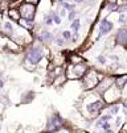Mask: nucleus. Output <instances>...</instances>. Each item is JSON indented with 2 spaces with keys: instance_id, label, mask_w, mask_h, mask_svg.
Returning a JSON list of instances; mask_svg holds the SVG:
<instances>
[{
  "instance_id": "obj_22",
  "label": "nucleus",
  "mask_w": 127,
  "mask_h": 133,
  "mask_svg": "<svg viewBox=\"0 0 127 133\" xmlns=\"http://www.w3.org/2000/svg\"><path fill=\"white\" fill-rule=\"evenodd\" d=\"M61 36L64 37V38L66 41H71V37H73V33H71L70 30H62L61 32Z\"/></svg>"
},
{
  "instance_id": "obj_31",
  "label": "nucleus",
  "mask_w": 127,
  "mask_h": 133,
  "mask_svg": "<svg viewBox=\"0 0 127 133\" xmlns=\"http://www.w3.org/2000/svg\"><path fill=\"white\" fill-rule=\"evenodd\" d=\"M77 133H86V132H82V130H78Z\"/></svg>"
},
{
  "instance_id": "obj_13",
  "label": "nucleus",
  "mask_w": 127,
  "mask_h": 133,
  "mask_svg": "<svg viewBox=\"0 0 127 133\" xmlns=\"http://www.w3.org/2000/svg\"><path fill=\"white\" fill-rule=\"evenodd\" d=\"M66 81H68V79H66V75H65V74H61V75H58V77H56V78L53 79L52 84H53L54 87H58V86L64 84Z\"/></svg>"
},
{
  "instance_id": "obj_33",
  "label": "nucleus",
  "mask_w": 127,
  "mask_h": 133,
  "mask_svg": "<svg viewBox=\"0 0 127 133\" xmlns=\"http://www.w3.org/2000/svg\"><path fill=\"white\" fill-rule=\"evenodd\" d=\"M65 2H69V0H65Z\"/></svg>"
},
{
  "instance_id": "obj_2",
  "label": "nucleus",
  "mask_w": 127,
  "mask_h": 133,
  "mask_svg": "<svg viewBox=\"0 0 127 133\" xmlns=\"http://www.w3.org/2000/svg\"><path fill=\"white\" fill-rule=\"evenodd\" d=\"M105 72H101L99 70L94 69V67H90L86 74L83 75V78L80 81L81 82V87L83 91H90V90H94L95 86L99 83V81L105 77Z\"/></svg>"
},
{
  "instance_id": "obj_23",
  "label": "nucleus",
  "mask_w": 127,
  "mask_h": 133,
  "mask_svg": "<svg viewBox=\"0 0 127 133\" xmlns=\"http://www.w3.org/2000/svg\"><path fill=\"white\" fill-rule=\"evenodd\" d=\"M118 23L122 24V25H126V24H127V15H126V13H119V16H118Z\"/></svg>"
},
{
  "instance_id": "obj_6",
  "label": "nucleus",
  "mask_w": 127,
  "mask_h": 133,
  "mask_svg": "<svg viewBox=\"0 0 127 133\" xmlns=\"http://www.w3.org/2000/svg\"><path fill=\"white\" fill-rule=\"evenodd\" d=\"M114 29V23L111 20H108V17H103L99 20L98 23V26H97V36L94 38V42L98 41L99 38H102V37L110 34Z\"/></svg>"
},
{
  "instance_id": "obj_20",
  "label": "nucleus",
  "mask_w": 127,
  "mask_h": 133,
  "mask_svg": "<svg viewBox=\"0 0 127 133\" xmlns=\"http://www.w3.org/2000/svg\"><path fill=\"white\" fill-rule=\"evenodd\" d=\"M7 40H8V37H5L3 33H0V50H4L5 44H7Z\"/></svg>"
},
{
  "instance_id": "obj_19",
  "label": "nucleus",
  "mask_w": 127,
  "mask_h": 133,
  "mask_svg": "<svg viewBox=\"0 0 127 133\" xmlns=\"http://www.w3.org/2000/svg\"><path fill=\"white\" fill-rule=\"evenodd\" d=\"M50 12H52V16H53V23L56 24V25H60V24L62 23V20H61L62 17H61L58 13H56L54 11H50Z\"/></svg>"
},
{
  "instance_id": "obj_7",
  "label": "nucleus",
  "mask_w": 127,
  "mask_h": 133,
  "mask_svg": "<svg viewBox=\"0 0 127 133\" xmlns=\"http://www.w3.org/2000/svg\"><path fill=\"white\" fill-rule=\"evenodd\" d=\"M102 98H103V100L106 102L107 105L119 103V100L122 99V90L119 87H117L115 84H113L110 88L106 90V92L102 95Z\"/></svg>"
},
{
  "instance_id": "obj_11",
  "label": "nucleus",
  "mask_w": 127,
  "mask_h": 133,
  "mask_svg": "<svg viewBox=\"0 0 127 133\" xmlns=\"http://www.w3.org/2000/svg\"><path fill=\"white\" fill-rule=\"evenodd\" d=\"M7 17H8V20H11L13 23H19L21 20L19 8H17V7H9L8 11H7Z\"/></svg>"
},
{
  "instance_id": "obj_5",
  "label": "nucleus",
  "mask_w": 127,
  "mask_h": 133,
  "mask_svg": "<svg viewBox=\"0 0 127 133\" xmlns=\"http://www.w3.org/2000/svg\"><path fill=\"white\" fill-rule=\"evenodd\" d=\"M17 8H19V12H20V16H21L23 20L34 23L36 15H37V7L33 5V4H29L27 2H21L17 5Z\"/></svg>"
},
{
  "instance_id": "obj_12",
  "label": "nucleus",
  "mask_w": 127,
  "mask_h": 133,
  "mask_svg": "<svg viewBox=\"0 0 127 133\" xmlns=\"http://www.w3.org/2000/svg\"><path fill=\"white\" fill-rule=\"evenodd\" d=\"M34 96H36V94L33 91H27V92H24L21 95V103H24V104L32 103V100L34 99Z\"/></svg>"
},
{
  "instance_id": "obj_4",
  "label": "nucleus",
  "mask_w": 127,
  "mask_h": 133,
  "mask_svg": "<svg viewBox=\"0 0 127 133\" xmlns=\"http://www.w3.org/2000/svg\"><path fill=\"white\" fill-rule=\"evenodd\" d=\"M64 127H65L64 119L60 116L58 112H54L53 115H50V117H49V120L45 125L44 133H58Z\"/></svg>"
},
{
  "instance_id": "obj_26",
  "label": "nucleus",
  "mask_w": 127,
  "mask_h": 133,
  "mask_svg": "<svg viewBox=\"0 0 127 133\" xmlns=\"http://www.w3.org/2000/svg\"><path fill=\"white\" fill-rule=\"evenodd\" d=\"M58 15H60V16H61V17H64V16H65V15H66V9H65V8H62V7H61V9H60V13H58Z\"/></svg>"
},
{
  "instance_id": "obj_25",
  "label": "nucleus",
  "mask_w": 127,
  "mask_h": 133,
  "mask_svg": "<svg viewBox=\"0 0 127 133\" xmlns=\"http://www.w3.org/2000/svg\"><path fill=\"white\" fill-rule=\"evenodd\" d=\"M23 2H27V3H29V4H33V5H36V7H39V4L41 3V0H23Z\"/></svg>"
},
{
  "instance_id": "obj_8",
  "label": "nucleus",
  "mask_w": 127,
  "mask_h": 133,
  "mask_svg": "<svg viewBox=\"0 0 127 133\" xmlns=\"http://www.w3.org/2000/svg\"><path fill=\"white\" fill-rule=\"evenodd\" d=\"M114 40H115V45L127 49V25L117 30V33L114 34Z\"/></svg>"
},
{
  "instance_id": "obj_10",
  "label": "nucleus",
  "mask_w": 127,
  "mask_h": 133,
  "mask_svg": "<svg viewBox=\"0 0 127 133\" xmlns=\"http://www.w3.org/2000/svg\"><path fill=\"white\" fill-rule=\"evenodd\" d=\"M86 62L85 58L77 51H71V50H66V63L70 65H78V63H83Z\"/></svg>"
},
{
  "instance_id": "obj_29",
  "label": "nucleus",
  "mask_w": 127,
  "mask_h": 133,
  "mask_svg": "<svg viewBox=\"0 0 127 133\" xmlns=\"http://www.w3.org/2000/svg\"><path fill=\"white\" fill-rule=\"evenodd\" d=\"M106 2H108V3H118V0H106Z\"/></svg>"
},
{
  "instance_id": "obj_30",
  "label": "nucleus",
  "mask_w": 127,
  "mask_h": 133,
  "mask_svg": "<svg viewBox=\"0 0 127 133\" xmlns=\"http://www.w3.org/2000/svg\"><path fill=\"white\" fill-rule=\"evenodd\" d=\"M83 2H89V0H78V3H83Z\"/></svg>"
},
{
  "instance_id": "obj_28",
  "label": "nucleus",
  "mask_w": 127,
  "mask_h": 133,
  "mask_svg": "<svg viewBox=\"0 0 127 133\" xmlns=\"http://www.w3.org/2000/svg\"><path fill=\"white\" fill-rule=\"evenodd\" d=\"M3 87H4V81H3L2 78H0V90H2Z\"/></svg>"
},
{
  "instance_id": "obj_17",
  "label": "nucleus",
  "mask_w": 127,
  "mask_h": 133,
  "mask_svg": "<svg viewBox=\"0 0 127 133\" xmlns=\"http://www.w3.org/2000/svg\"><path fill=\"white\" fill-rule=\"evenodd\" d=\"M119 109H120V104L119 103L110 104V107H108V112H110L111 115H117V113L119 112Z\"/></svg>"
},
{
  "instance_id": "obj_9",
  "label": "nucleus",
  "mask_w": 127,
  "mask_h": 133,
  "mask_svg": "<svg viewBox=\"0 0 127 133\" xmlns=\"http://www.w3.org/2000/svg\"><path fill=\"white\" fill-rule=\"evenodd\" d=\"M4 50H5L7 53H11V54H20V53H24L25 48H24V46H21V45H19L16 41H13V40L8 38V40H7V44H5Z\"/></svg>"
},
{
  "instance_id": "obj_3",
  "label": "nucleus",
  "mask_w": 127,
  "mask_h": 133,
  "mask_svg": "<svg viewBox=\"0 0 127 133\" xmlns=\"http://www.w3.org/2000/svg\"><path fill=\"white\" fill-rule=\"evenodd\" d=\"M89 69H90V66H89L87 62L78 63V65L66 63V66H65V75H66V79H68L69 82L81 81Z\"/></svg>"
},
{
  "instance_id": "obj_1",
  "label": "nucleus",
  "mask_w": 127,
  "mask_h": 133,
  "mask_svg": "<svg viewBox=\"0 0 127 133\" xmlns=\"http://www.w3.org/2000/svg\"><path fill=\"white\" fill-rule=\"evenodd\" d=\"M106 105L107 104L101 95L97 94L94 90H90L85 91V94L82 95V100L78 104V108L87 120H93L101 115Z\"/></svg>"
},
{
  "instance_id": "obj_27",
  "label": "nucleus",
  "mask_w": 127,
  "mask_h": 133,
  "mask_svg": "<svg viewBox=\"0 0 127 133\" xmlns=\"http://www.w3.org/2000/svg\"><path fill=\"white\" fill-rule=\"evenodd\" d=\"M119 4H127V0H118V5Z\"/></svg>"
},
{
  "instance_id": "obj_21",
  "label": "nucleus",
  "mask_w": 127,
  "mask_h": 133,
  "mask_svg": "<svg viewBox=\"0 0 127 133\" xmlns=\"http://www.w3.org/2000/svg\"><path fill=\"white\" fill-rule=\"evenodd\" d=\"M97 62H98L99 65L105 66V65L107 63V57H106L105 54H99V55L97 57Z\"/></svg>"
},
{
  "instance_id": "obj_18",
  "label": "nucleus",
  "mask_w": 127,
  "mask_h": 133,
  "mask_svg": "<svg viewBox=\"0 0 127 133\" xmlns=\"http://www.w3.org/2000/svg\"><path fill=\"white\" fill-rule=\"evenodd\" d=\"M61 7H62V8H65V9H66L68 12H70V11H74V9H76V5H74L73 3H69V2H65V0H64V2H62Z\"/></svg>"
},
{
  "instance_id": "obj_32",
  "label": "nucleus",
  "mask_w": 127,
  "mask_h": 133,
  "mask_svg": "<svg viewBox=\"0 0 127 133\" xmlns=\"http://www.w3.org/2000/svg\"><path fill=\"white\" fill-rule=\"evenodd\" d=\"M73 2H76V3H78V0H73Z\"/></svg>"
},
{
  "instance_id": "obj_15",
  "label": "nucleus",
  "mask_w": 127,
  "mask_h": 133,
  "mask_svg": "<svg viewBox=\"0 0 127 133\" xmlns=\"http://www.w3.org/2000/svg\"><path fill=\"white\" fill-rule=\"evenodd\" d=\"M70 29L73 30V33L74 32H80V29H81V20L80 18H74L73 21H71V25H70Z\"/></svg>"
},
{
  "instance_id": "obj_24",
  "label": "nucleus",
  "mask_w": 127,
  "mask_h": 133,
  "mask_svg": "<svg viewBox=\"0 0 127 133\" xmlns=\"http://www.w3.org/2000/svg\"><path fill=\"white\" fill-rule=\"evenodd\" d=\"M76 16H77V11H76V9H74V11H70L69 15H68V20H69V21H73L74 18H76Z\"/></svg>"
},
{
  "instance_id": "obj_14",
  "label": "nucleus",
  "mask_w": 127,
  "mask_h": 133,
  "mask_svg": "<svg viewBox=\"0 0 127 133\" xmlns=\"http://www.w3.org/2000/svg\"><path fill=\"white\" fill-rule=\"evenodd\" d=\"M12 5V0H0V13H4Z\"/></svg>"
},
{
  "instance_id": "obj_16",
  "label": "nucleus",
  "mask_w": 127,
  "mask_h": 133,
  "mask_svg": "<svg viewBox=\"0 0 127 133\" xmlns=\"http://www.w3.org/2000/svg\"><path fill=\"white\" fill-rule=\"evenodd\" d=\"M53 42L56 44V45H57L58 48H65V46H66V42H68V41H66V40L64 38V37L61 36V37H54V41H53Z\"/></svg>"
}]
</instances>
